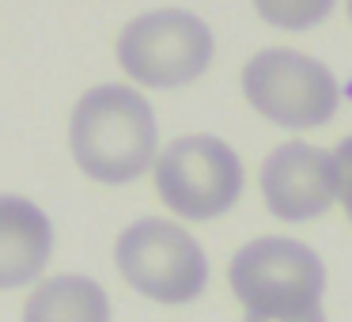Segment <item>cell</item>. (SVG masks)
Returning a JSON list of instances; mask_svg holds the SVG:
<instances>
[{
	"label": "cell",
	"instance_id": "5",
	"mask_svg": "<svg viewBox=\"0 0 352 322\" xmlns=\"http://www.w3.org/2000/svg\"><path fill=\"white\" fill-rule=\"evenodd\" d=\"M243 95L280 129H318L341 107L337 76L299 50L269 46L243 65Z\"/></svg>",
	"mask_w": 352,
	"mask_h": 322
},
{
	"label": "cell",
	"instance_id": "6",
	"mask_svg": "<svg viewBox=\"0 0 352 322\" xmlns=\"http://www.w3.org/2000/svg\"><path fill=\"white\" fill-rule=\"evenodd\" d=\"M114 261L122 277L155 303H193L208 288V258L186 228L144 216L118 235Z\"/></svg>",
	"mask_w": 352,
	"mask_h": 322
},
{
	"label": "cell",
	"instance_id": "1",
	"mask_svg": "<svg viewBox=\"0 0 352 322\" xmlns=\"http://www.w3.org/2000/svg\"><path fill=\"white\" fill-rule=\"evenodd\" d=\"M69 148L87 178L107 186L137 182L155 167L160 129L148 99L129 84H99L80 95L69 122Z\"/></svg>",
	"mask_w": 352,
	"mask_h": 322
},
{
	"label": "cell",
	"instance_id": "4",
	"mask_svg": "<svg viewBox=\"0 0 352 322\" xmlns=\"http://www.w3.org/2000/svg\"><path fill=\"white\" fill-rule=\"evenodd\" d=\"M155 190L163 205L182 220H216L243 197L246 171L239 152L220 137L190 133L155 155Z\"/></svg>",
	"mask_w": 352,
	"mask_h": 322
},
{
	"label": "cell",
	"instance_id": "9",
	"mask_svg": "<svg viewBox=\"0 0 352 322\" xmlns=\"http://www.w3.org/2000/svg\"><path fill=\"white\" fill-rule=\"evenodd\" d=\"M23 322H110V296L84 273H57L27 296Z\"/></svg>",
	"mask_w": 352,
	"mask_h": 322
},
{
	"label": "cell",
	"instance_id": "7",
	"mask_svg": "<svg viewBox=\"0 0 352 322\" xmlns=\"http://www.w3.org/2000/svg\"><path fill=\"white\" fill-rule=\"evenodd\" d=\"M337 197L333 152L303 140H284L261 163V201L284 224H307L329 213Z\"/></svg>",
	"mask_w": 352,
	"mask_h": 322
},
{
	"label": "cell",
	"instance_id": "12",
	"mask_svg": "<svg viewBox=\"0 0 352 322\" xmlns=\"http://www.w3.org/2000/svg\"><path fill=\"white\" fill-rule=\"evenodd\" d=\"M349 19H352V0H349Z\"/></svg>",
	"mask_w": 352,
	"mask_h": 322
},
{
	"label": "cell",
	"instance_id": "11",
	"mask_svg": "<svg viewBox=\"0 0 352 322\" xmlns=\"http://www.w3.org/2000/svg\"><path fill=\"white\" fill-rule=\"evenodd\" d=\"M333 163H337V197H341L344 216L352 220V137H344L337 144Z\"/></svg>",
	"mask_w": 352,
	"mask_h": 322
},
{
	"label": "cell",
	"instance_id": "8",
	"mask_svg": "<svg viewBox=\"0 0 352 322\" xmlns=\"http://www.w3.org/2000/svg\"><path fill=\"white\" fill-rule=\"evenodd\" d=\"M54 254V224L34 201L0 193V292L38 281Z\"/></svg>",
	"mask_w": 352,
	"mask_h": 322
},
{
	"label": "cell",
	"instance_id": "2",
	"mask_svg": "<svg viewBox=\"0 0 352 322\" xmlns=\"http://www.w3.org/2000/svg\"><path fill=\"white\" fill-rule=\"evenodd\" d=\"M228 284L243 303L246 322H326V266L299 239H250L231 258Z\"/></svg>",
	"mask_w": 352,
	"mask_h": 322
},
{
	"label": "cell",
	"instance_id": "10",
	"mask_svg": "<svg viewBox=\"0 0 352 322\" xmlns=\"http://www.w3.org/2000/svg\"><path fill=\"white\" fill-rule=\"evenodd\" d=\"M250 4L276 31H311L326 23L337 0H250Z\"/></svg>",
	"mask_w": 352,
	"mask_h": 322
},
{
	"label": "cell",
	"instance_id": "3",
	"mask_svg": "<svg viewBox=\"0 0 352 322\" xmlns=\"http://www.w3.org/2000/svg\"><path fill=\"white\" fill-rule=\"evenodd\" d=\"M216 57V39L186 8H155L129 19L118 34V65L144 87H186Z\"/></svg>",
	"mask_w": 352,
	"mask_h": 322
}]
</instances>
